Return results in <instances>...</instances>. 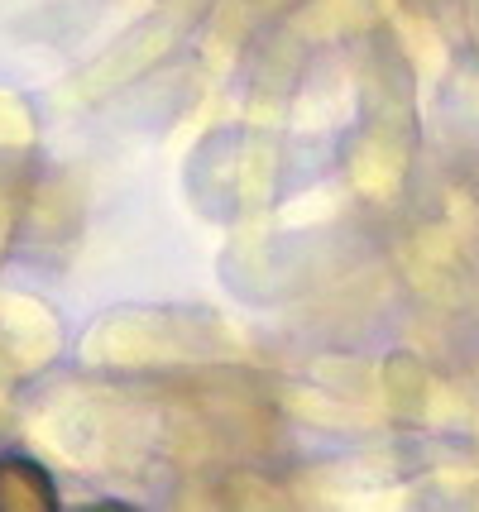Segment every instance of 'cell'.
Here are the masks:
<instances>
[{"mask_svg": "<svg viewBox=\"0 0 479 512\" xmlns=\"http://www.w3.org/2000/svg\"><path fill=\"white\" fill-rule=\"evenodd\" d=\"M0 508H58V498L48 489L44 469L20 455H5L0 460Z\"/></svg>", "mask_w": 479, "mask_h": 512, "instance_id": "6da1fadb", "label": "cell"}]
</instances>
